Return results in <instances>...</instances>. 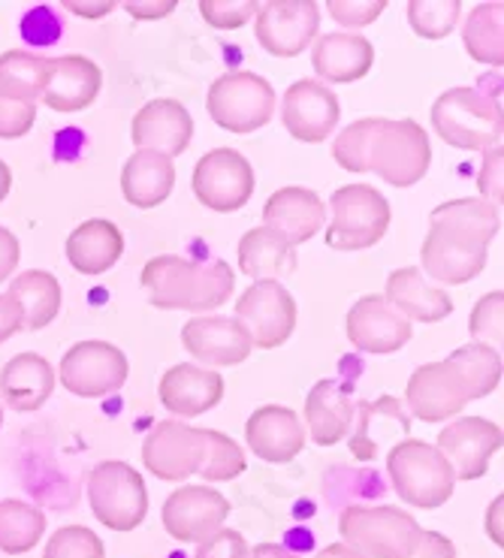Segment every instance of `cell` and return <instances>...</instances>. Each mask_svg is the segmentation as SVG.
I'll list each match as a JSON object with an SVG mask.
<instances>
[{"mask_svg": "<svg viewBox=\"0 0 504 558\" xmlns=\"http://www.w3.org/2000/svg\"><path fill=\"white\" fill-rule=\"evenodd\" d=\"M432 128L453 148L490 151L502 145V104L475 88H451L432 106Z\"/></svg>", "mask_w": 504, "mask_h": 558, "instance_id": "obj_3", "label": "cell"}, {"mask_svg": "<svg viewBox=\"0 0 504 558\" xmlns=\"http://www.w3.org/2000/svg\"><path fill=\"white\" fill-rule=\"evenodd\" d=\"M196 558H251V549H248L242 534L233 532V529H220L200 544Z\"/></svg>", "mask_w": 504, "mask_h": 558, "instance_id": "obj_48", "label": "cell"}, {"mask_svg": "<svg viewBox=\"0 0 504 558\" xmlns=\"http://www.w3.org/2000/svg\"><path fill=\"white\" fill-rule=\"evenodd\" d=\"M333 221L326 227V245L336 251H365L387 235L389 203L369 184H348L329 196Z\"/></svg>", "mask_w": 504, "mask_h": 558, "instance_id": "obj_6", "label": "cell"}, {"mask_svg": "<svg viewBox=\"0 0 504 558\" xmlns=\"http://www.w3.org/2000/svg\"><path fill=\"white\" fill-rule=\"evenodd\" d=\"M375 64V46L365 37L357 34H324L314 39V52H311V66L317 70V76L326 82H357L369 76V70Z\"/></svg>", "mask_w": 504, "mask_h": 558, "instance_id": "obj_28", "label": "cell"}, {"mask_svg": "<svg viewBox=\"0 0 504 558\" xmlns=\"http://www.w3.org/2000/svg\"><path fill=\"white\" fill-rule=\"evenodd\" d=\"M432 145L415 118H381L365 155V172H377L393 187H411L427 175Z\"/></svg>", "mask_w": 504, "mask_h": 558, "instance_id": "obj_5", "label": "cell"}, {"mask_svg": "<svg viewBox=\"0 0 504 558\" xmlns=\"http://www.w3.org/2000/svg\"><path fill=\"white\" fill-rule=\"evenodd\" d=\"M326 206L321 196L309 187H281L263 206V227L285 235L290 245H305L324 230Z\"/></svg>", "mask_w": 504, "mask_h": 558, "instance_id": "obj_24", "label": "cell"}, {"mask_svg": "<svg viewBox=\"0 0 504 558\" xmlns=\"http://www.w3.org/2000/svg\"><path fill=\"white\" fill-rule=\"evenodd\" d=\"M34 121H37V106L0 97V140H22L34 131Z\"/></svg>", "mask_w": 504, "mask_h": 558, "instance_id": "obj_46", "label": "cell"}, {"mask_svg": "<svg viewBox=\"0 0 504 558\" xmlns=\"http://www.w3.org/2000/svg\"><path fill=\"white\" fill-rule=\"evenodd\" d=\"M164 529L179 544H203L224 529L230 501L212 486H181L164 501Z\"/></svg>", "mask_w": 504, "mask_h": 558, "instance_id": "obj_15", "label": "cell"}, {"mask_svg": "<svg viewBox=\"0 0 504 558\" xmlns=\"http://www.w3.org/2000/svg\"><path fill=\"white\" fill-rule=\"evenodd\" d=\"M257 10L260 3L254 0H203L200 3V15L218 31H236V27L248 25L257 15Z\"/></svg>", "mask_w": 504, "mask_h": 558, "instance_id": "obj_44", "label": "cell"}, {"mask_svg": "<svg viewBox=\"0 0 504 558\" xmlns=\"http://www.w3.org/2000/svg\"><path fill=\"white\" fill-rule=\"evenodd\" d=\"M181 344L194 360L206 365H239L251 356V338L236 317H220V314H200L188 320L181 329Z\"/></svg>", "mask_w": 504, "mask_h": 558, "instance_id": "obj_20", "label": "cell"}, {"mask_svg": "<svg viewBox=\"0 0 504 558\" xmlns=\"http://www.w3.org/2000/svg\"><path fill=\"white\" fill-rule=\"evenodd\" d=\"M7 293L22 305V314H25L22 329H27V332L46 329L61 312V284L52 272H43V269L22 272Z\"/></svg>", "mask_w": 504, "mask_h": 558, "instance_id": "obj_34", "label": "cell"}, {"mask_svg": "<svg viewBox=\"0 0 504 558\" xmlns=\"http://www.w3.org/2000/svg\"><path fill=\"white\" fill-rule=\"evenodd\" d=\"M10 191H13V169L7 167L3 160H0V203L10 196Z\"/></svg>", "mask_w": 504, "mask_h": 558, "instance_id": "obj_58", "label": "cell"}, {"mask_svg": "<svg viewBox=\"0 0 504 558\" xmlns=\"http://www.w3.org/2000/svg\"><path fill=\"white\" fill-rule=\"evenodd\" d=\"M348 341L362 353L384 356L411 341V324L384 296H362L345 320Z\"/></svg>", "mask_w": 504, "mask_h": 558, "instance_id": "obj_19", "label": "cell"}, {"mask_svg": "<svg viewBox=\"0 0 504 558\" xmlns=\"http://www.w3.org/2000/svg\"><path fill=\"white\" fill-rule=\"evenodd\" d=\"M43 558H106L104 541L85 525H64L49 537Z\"/></svg>", "mask_w": 504, "mask_h": 558, "instance_id": "obj_43", "label": "cell"}, {"mask_svg": "<svg viewBox=\"0 0 504 558\" xmlns=\"http://www.w3.org/2000/svg\"><path fill=\"white\" fill-rule=\"evenodd\" d=\"M49 78V58L13 49L0 54V97L15 104H34L43 97Z\"/></svg>", "mask_w": 504, "mask_h": 558, "instance_id": "obj_35", "label": "cell"}, {"mask_svg": "<svg viewBox=\"0 0 504 558\" xmlns=\"http://www.w3.org/2000/svg\"><path fill=\"white\" fill-rule=\"evenodd\" d=\"M22 34L31 43H39V46H49L55 39L61 37V22L55 19V13L49 7H37V10H31L25 15V22H22Z\"/></svg>", "mask_w": 504, "mask_h": 558, "instance_id": "obj_49", "label": "cell"}, {"mask_svg": "<svg viewBox=\"0 0 504 558\" xmlns=\"http://www.w3.org/2000/svg\"><path fill=\"white\" fill-rule=\"evenodd\" d=\"M124 254V235L112 221L94 218L67 235V260L82 275L109 272Z\"/></svg>", "mask_w": 504, "mask_h": 558, "instance_id": "obj_31", "label": "cell"}, {"mask_svg": "<svg viewBox=\"0 0 504 558\" xmlns=\"http://www.w3.org/2000/svg\"><path fill=\"white\" fill-rule=\"evenodd\" d=\"M396 308V312L411 324V320H420V324H439L444 317L453 314V299L441 290V287H432L420 275L417 266H405V269H396L389 272L387 278V296H384Z\"/></svg>", "mask_w": 504, "mask_h": 558, "instance_id": "obj_27", "label": "cell"}, {"mask_svg": "<svg viewBox=\"0 0 504 558\" xmlns=\"http://www.w3.org/2000/svg\"><path fill=\"white\" fill-rule=\"evenodd\" d=\"M475 344H487L492 351L502 353V332H504V293L492 290L480 299L468 320Z\"/></svg>", "mask_w": 504, "mask_h": 558, "instance_id": "obj_42", "label": "cell"}, {"mask_svg": "<svg viewBox=\"0 0 504 558\" xmlns=\"http://www.w3.org/2000/svg\"><path fill=\"white\" fill-rule=\"evenodd\" d=\"M254 167L233 148H215L196 160L194 196L220 215H233L254 196Z\"/></svg>", "mask_w": 504, "mask_h": 558, "instance_id": "obj_11", "label": "cell"}, {"mask_svg": "<svg viewBox=\"0 0 504 558\" xmlns=\"http://www.w3.org/2000/svg\"><path fill=\"white\" fill-rule=\"evenodd\" d=\"M19 254H22L19 239H15L7 227H0V284L15 272V266H19Z\"/></svg>", "mask_w": 504, "mask_h": 558, "instance_id": "obj_52", "label": "cell"}, {"mask_svg": "<svg viewBox=\"0 0 504 558\" xmlns=\"http://www.w3.org/2000/svg\"><path fill=\"white\" fill-rule=\"evenodd\" d=\"M206 459V428L184 426L179 420L157 423L143 444L145 468L167 483L194 477Z\"/></svg>", "mask_w": 504, "mask_h": 558, "instance_id": "obj_14", "label": "cell"}, {"mask_svg": "<svg viewBox=\"0 0 504 558\" xmlns=\"http://www.w3.org/2000/svg\"><path fill=\"white\" fill-rule=\"evenodd\" d=\"M399 558H456V546H453L451 537H444L441 532L420 529L411 546Z\"/></svg>", "mask_w": 504, "mask_h": 558, "instance_id": "obj_50", "label": "cell"}, {"mask_svg": "<svg viewBox=\"0 0 504 558\" xmlns=\"http://www.w3.org/2000/svg\"><path fill=\"white\" fill-rule=\"evenodd\" d=\"M130 377V363L116 344L106 341H79L61 360V384L64 390L82 399H100L124 387Z\"/></svg>", "mask_w": 504, "mask_h": 558, "instance_id": "obj_12", "label": "cell"}, {"mask_svg": "<svg viewBox=\"0 0 504 558\" xmlns=\"http://www.w3.org/2000/svg\"><path fill=\"white\" fill-rule=\"evenodd\" d=\"M55 390V368L39 353H19L0 368V396L13 411H37Z\"/></svg>", "mask_w": 504, "mask_h": 558, "instance_id": "obj_29", "label": "cell"}, {"mask_svg": "<svg viewBox=\"0 0 504 558\" xmlns=\"http://www.w3.org/2000/svg\"><path fill=\"white\" fill-rule=\"evenodd\" d=\"M245 441L251 453L263 462L285 465L293 462L305 447V426L293 408L285 404H263L245 423Z\"/></svg>", "mask_w": 504, "mask_h": 558, "instance_id": "obj_22", "label": "cell"}, {"mask_svg": "<svg viewBox=\"0 0 504 558\" xmlns=\"http://www.w3.org/2000/svg\"><path fill=\"white\" fill-rule=\"evenodd\" d=\"M502 145H499V148H490V151H483V163H480L478 172L480 199H487V203L495 208H502Z\"/></svg>", "mask_w": 504, "mask_h": 558, "instance_id": "obj_47", "label": "cell"}, {"mask_svg": "<svg viewBox=\"0 0 504 558\" xmlns=\"http://www.w3.org/2000/svg\"><path fill=\"white\" fill-rule=\"evenodd\" d=\"M88 501L94 517L112 532L140 529L148 513V489L128 462H100L88 477Z\"/></svg>", "mask_w": 504, "mask_h": 558, "instance_id": "obj_7", "label": "cell"}, {"mask_svg": "<svg viewBox=\"0 0 504 558\" xmlns=\"http://www.w3.org/2000/svg\"><path fill=\"white\" fill-rule=\"evenodd\" d=\"M353 411H357V428L350 435V453L360 462H372L384 444H396V435L411 432V416L405 414L401 402L393 396L353 404Z\"/></svg>", "mask_w": 504, "mask_h": 558, "instance_id": "obj_26", "label": "cell"}, {"mask_svg": "<svg viewBox=\"0 0 504 558\" xmlns=\"http://www.w3.org/2000/svg\"><path fill=\"white\" fill-rule=\"evenodd\" d=\"M176 187V163L157 151H136L121 169V194L130 206H160Z\"/></svg>", "mask_w": 504, "mask_h": 558, "instance_id": "obj_32", "label": "cell"}, {"mask_svg": "<svg viewBox=\"0 0 504 558\" xmlns=\"http://www.w3.org/2000/svg\"><path fill=\"white\" fill-rule=\"evenodd\" d=\"M353 428V402L338 380H317L305 399V432L314 444L333 447Z\"/></svg>", "mask_w": 504, "mask_h": 558, "instance_id": "obj_30", "label": "cell"}, {"mask_svg": "<svg viewBox=\"0 0 504 558\" xmlns=\"http://www.w3.org/2000/svg\"><path fill=\"white\" fill-rule=\"evenodd\" d=\"M297 299L278 281H254L236 302V320L254 348H281L297 329Z\"/></svg>", "mask_w": 504, "mask_h": 558, "instance_id": "obj_10", "label": "cell"}, {"mask_svg": "<svg viewBox=\"0 0 504 558\" xmlns=\"http://www.w3.org/2000/svg\"><path fill=\"white\" fill-rule=\"evenodd\" d=\"M338 116H341L338 97L317 78H299L285 92L281 118L290 136L299 143L329 140V133L336 131Z\"/></svg>", "mask_w": 504, "mask_h": 558, "instance_id": "obj_17", "label": "cell"}, {"mask_svg": "<svg viewBox=\"0 0 504 558\" xmlns=\"http://www.w3.org/2000/svg\"><path fill=\"white\" fill-rule=\"evenodd\" d=\"M321 558H369V556H362L360 549H353V546L348 544H333V546H326L324 553H321Z\"/></svg>", "mask_w": 504, "mask_h": 558, "instance_id": "obj_57", "label": "cell"}, {"mask_svg": "<svg viewBox=\"0 0 504 558\" xmlns=\"http://www.w3.org/2000/svg\"><path fill=\"white\" fill-rule=\"evenodd\" d=\"M447 363L456 368V375L463 380L468 402L490 396L502 384V353L492 351L487 344H466V348L453 351Z\"/></svg>", "mask_w": 504, "mask_h": 558, "instance_id": "obj_37", "label": "cell"}, {"mask_svg": "<svg viewBox=\"0 0 504 558\" xmlns=\"http://www.w3.org/2000/svg\"><path fill=\"white\" fill-rule=\"evenodd\" d=\"M22 324H25L22 305L10 293H0V344L10 341L22 329Z\"/></svg>", "mask_w": 504, "mask_h": 558, "instance_id": "obj_51", "label": "cell"}, {"mask_svg": "<svg viewBox=\"0 0 504 558\" xmlns=\"http://www.w3.org/2000/svg\"><path fill=\"white\" fill-rule=\"evenodd\" d=\"M463 15L459 0H411L408 3V25L417 37L444 39Z\"/></svg>", "mask_w": 504, "mask_h": 558, "instance_id": "obj_39", "label": "cell"}, {"mask_svg": "<svg viewBox=\"0 0 504 558\" xmlns=\"http://www.w3.org/2000/svg\"><path fill=\"white\" fill-rule=\"evenodd\" d=\"M377 124H381V118H362L338 133L333 143V157L338 167L350 169V172H365V155H369Z\"/></svg>", "mask_w": 504, "mask_h": 558, "instance_id": "obj_41", "label": "cell"}, {"mask_svg": "<svg viewBox=\"0 0 504 558\" xmlns=\"http://www.w3.org/2000/svg\"><path fill=\"white\" fill-rule=\"evenodd\" d=\"M104 88V70L82 54H61L49 61V78L43 88V104L58 116H73L88 109Z\"/></svg>", "mask_w": 504, "mask_h": 558, "instance_id": "obj_23", "label": "cell"}, {"mask_svg": "<svg viewBox=\"0 0 504 558\" xmlns=\"http://www.w3.org/2000/svg\"><path fill=\"white\" fill-rule=\"evenodd\" d=\"M233 269L224 260L191 263L184 257H155L145 263L143 287L148 302L164 312L206 314L233 296Z\"/></svg>", "mask_w": 504, "mask_h": 558, "instance_id": "obj_2", "label": "cell"}, {"mask_svg": "<svg viewBox=\"0 0 504 558\" xmlns=\"http://www.w3.org/2000/svg\"><path fill=\"white\" fill-rule=\"evenodd\" d=\"M191 136H194V118L188 116V109L179 100L169 97L145 104L130 128V143L140 151H157L169 160L188 151Z\"/></svg>", "mask_w": 504, "mask_h": 558, "instance_id": "obj_21", "label": "cell"}, {"mask_svg": "<svg viewBox=\"0 0 504 558\" xmlns=\"http://www.w3.org/2000/svg\"><path fill=\"white\" fill-rule=\"evenodd\" d=\"M502 227V208L480 196L451 199L432 211L423 239V272L439 284H466L478 278L490 257V242Z\"/></svg>", "mask_w": 504, "mask_h": 558, "instance_id": "obj_1", "label": "cell"}, {"mask_svg": "<svg viewBox=\"0 0 504 558\" xmlns=\"http://www.w3.org/2000/svg\"><path fill=\"white\" fill-rule=\"evenodd\" d=\"M160 404L176 416H200L224 399V377L196 363H179L160 377Z\"/></svg>", "mask_w": 504, "mask_h": 558, "instance_id": "obj_25", "label": "cell"}, {"mask_svg": "<svg viewBox=\"0 0 504 558\" xmlns=\"http://www.w3.org/2000/svg\"><path fill=\"white\" fill-rule=\"evenodd\" d=\"M389 483L405 505L420 510H435L451 501L456 474L451 462L439 453V447L417 438H401L389 447L387 456Z\"/></svg>", "mask_w": 504, "mask_h": 558, "instance_id": "obj_4", "label": "cell"}, {"mask_svg": "<svg viewBox=\"0 0 504 558\" xmlns=\"http://www.w3.org/2000/svg\"><path fill=\"white\" fill-rule=\"evenodd\" d=\"M176 10L172 0H164V3H128V13L140 22H155V19H164Z\"/></svg>", "mask_w": 504, "mask_h": 558, "instance_id": "obj_53", "label": "cell"}, {"mask_svg": "<svg viewBox=\"0 0 504 558\" xmlns=\"http://www.w3.org/2000/svg\"><path fill=\"white\" fill-rule=\"evenodd\" d=\"M405 404L417 420L423 423H444L456 416L468 404V392L447 360L427 363L417 368L408 387H405Z\"/></svg>", "mask_w": 504, "mask_h": 558, "instance_id": "obj_18", "label": "cell"}, {"mask_svg": "<svg viewBox=\"0 0 504 558\" xmlns=\"http://www.w3.org/2000/svg\"><path fill=\"white\" fill-rule=\"evenodd\" d=\"M487 534H490L495 544L502 546V495L492 501L490 513H487Z\"/></svg>", "mask_w": 504, "mask_h": 558, "instance_id": "obj_55", "label": "cell"}, {"mask_svg": "<svg viewBox=\"0 0 504 558\" xmlns=\"http://www.w3.org/2000/svg\"><path fill=\"white\" fill-rule=\"evenodd\" d=\"M64 7L70 10V13L85 15V19H104L106 13H112V10H116V3H109V0H106V3H73V0H70V3H64Z\"/></svg>", "mask_w": 504, "mask_h": 558, "instance_id": "obj_54", "label": "cell"}, {"mask_svg": "<svg viewBox=\"0 0 504 558\" xmlns=\"http://www.w3.org/2000/svg\"><path fill=\"white\" fill-rule=\"evenodd\" d=\"M502 426L483 416H463L441 428L439 453L451 462L453 474L463 481H480L492 456L502 450Z\"/></svg>", "mask_w": 504, "mask_h": 558, "instance_id": "obj_16", "label": "cell"}, {"mask_svg": "<svg viewBox=\"0 0 504 558\" xmlns=\"http://www.w3.org/2000/svg\"><path fill=\"white\" fill-rule=\"evenodd\" d=\"M0 428H3V408H0Z\"/></svg>", "mask_w": 504, "mask_h": 558, "instance_id": "obj_59", "label": "cell"}, {"mask_svg": "<svg viewBox=\"0 0 504 558\" xmlns=\"http://www.w3.org/2000/svg\"><path fill=\"white\" fill-rule=\"evenodd\" d=\"M420 532L417 520L399 507L350 505L338 517V534L369 558H399Z\"/></svg>", "mask_w": 504, "mask_h": 558, "instance_id": "obj_8", "label": "cell"}, {"mask_svg": "<svg viewBox=\"0 0 504 558\" xmlns=\"http://www.w3.org/2000/svg\"><path fill=\"white\" fill-rule=\"evenodd\" d=\"M251 558H299V556H297V553H290V549H285V546H278V544H260V546H254Z\"/></svg>", "mask_w": 504, "mask_h": 558, "instance_id": "obj_56", "label": "cell"}, {"mask_svg": "<svg viewBox=\"0 0 504 558\" xmlns=\"http://www.w3.org/2000/svg\"><path fill=\"white\" fill-rule=\"evenodd\" d=\"M257 43L275 58H297L317 39L321 7L311 0H269L254 15Z\"/></svg>", "mask_w": 504, "mask_h": 558, "instance_id": "obj_13", "label": "cell"}, {"mask_svg": "<svg viewBox=\"0 0 504 558\" xmlns=\"http://www.w3.org/2000/svg\"><path fill=\"white\" fill-rule=\"evenodd\" d=\"M46 534V517L43 510L19 498L0 501V549L7 556H22L39 544Z\"/></svg>", "mask_w": 504, "mask_h": 558, "instance_id": "obj_38", "label": "cell"}, {"mask_svg": "<svg viewBox=\"0 0 504 558\" xmlns=\"http://www.w3.org/2000/svg\"><path fill=\"white\" fill-rule=\"evenodd\" d=\"M329 15L345 27H365L377 22V15L387 10L384 0H329L326 3Z\"/></svg>", "mask_w": 504, "mask_h": 558, "instance_id": "obj_45", "label": "cell"}, {"mask_svg": "<svg viewBox=\"0 0 504 558\" xmlns=\"http://www.w3.org/2000/svg\"><path fill=\"white\" fill-rule=\"evenodd\" d=\"M297 247L269 227L248 230L239 242V269L254 281H278V275L293 272Z\"/></svg>", "mask_w": 504, "mask_h": 558, "instance_id": "obj_33", "label": "cell"}, {"mask_svg": "<svg viewBox=\"0 0 504 558\" xmlns=\"http://www.w3.org/2000/svg\"><path fill=\"white\" fill-rule=\"evenodd\" d=\"M245 453H242V447L230 435H220V432L206 428V459H203V468H200L203 481H236L245 471Z\"/></svg>", "mask_w": 504, "mask_h": 558, "instance_id": "obj_40", "label": "cell"}, {"mask_svg": "<svg viewBox=\"0 0 504 558\" xmlns=\"http://www.w3.org/2000/svg\"><path fill=\"white\" fill-rule=\"evenodd\" d=\"M466 52L487 66L504 64V3H480L466 19L463 27Z\"/></svg>", "mask_w": 504, "mask_h": 558, "instance_id": "obj_36", "label": "cell"}, {"mask_svg": "<svg viewBox=\"0 0 504 558\" xmlns=\"http://www.w3.org/2000/svg\"><path fill=\"white\" fill-rule=\"evenodd\" d=\"M212 121L230 133H254L275 116V88L257 73H227L208 88Z\"/></svg>", "mask_w": 504, "mask_h": 558, "instance_id": "obj_9", "label": "cell"}]
</instances>
